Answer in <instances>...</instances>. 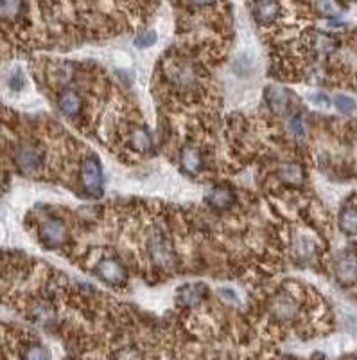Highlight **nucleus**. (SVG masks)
Wrapping results in <instances>:
<instances>
[{
	"label": "nucleus",
	"mask_w": 357,
	"mask_h": 360,
	"mask_svg": "<svg viewBox=\"0 0 357 360\" xmlns=\"http://www.w3.org/2000/svg\"><path fill=\"white\" fill-rule=\"evenodd\" d=\"M23 10H25L23 0H0V20L13 22L22 17Z\"/></svg>",
	"instance_id": "nucleus-14"
},
{
	"label": "nucleus",
	"mask_w": 357,
	"mask_h": 360,
	"mask_svg": "<svg viewBox=\"0 0 357 360\" xmlns=\"http://www.w3.org/2000/svg\"><path fill=\"white\" fill-rule=\"evenodd\" d=\"M11 87H13L14 90H20L23 87V76L20 74V72L13 74V78H11Z\"/></svg>",
	"instance_id": "nucleus-25"
},
{
	"label": "nucleus",
	"mask_w": 357,
	"mask_h": 360,
	"mask_svg": "<svg viewBox=\"0 0 357 360\" xmlns=\"http://www.w3.org/2000/svg\"><path fill=\"white\" fill-rule=\"evenodd\" d=\"M169 80L172 81V85H176L180 89H190L192 85H196V74L192 67L187 63H176L168 70Z\"/></svg>",
	"instance_id": "nucleus-8"
},
{
	"label": "nucleus",
	"mask_w": 357,
	"mask_h": 360,
	"mask_svg": "<svg viewBox=\"0 0 357 360\" xmlns=\"http://www.w3.org/2000/svg\"><path fill=\"white\" fill-rule=\"evenodd\" d=\"M154 42H157V33H154V31H146V33H142L140 36L135 38V45L139 47V49L153 45Z\"/></svg>",
	"instance_id": "nucleus-22"
},
{
	"label": "nucleus",
	"mask_w": 357,
	"mask_h": 360,
	"mask_svg": "<svg viewBox=\"0 0 357 360\" xmlns=\"http://www.w3.org/2000/svg\"><path fill=\"white\" fill-rule=\"evenodd\" d=\"M336 277L341 285H354L357 281V257L354 254H341L336 263Z\"/></svg>",
	"instance_id": "nucleus-6"
},
{
	"label": "nucleus",
	"mask_w": 357,
	"mask_h": 360,
	"mask_svg": "<svg viewBox=\"0 0 357 360\" xmlns=\"http://www.w3.org/2000/svg\"><path fill=\"white\" fill-rule=\"evenodd\" d=\"M289 130L292 131V136L298 137V139H303L306 137V125H303V119L301 116H295L289 121Z\"/></svg>",
	"instance_id": "nucleus-21"
},
{
	"label": "nucleus",
	"mask_w": 357,
	"mask_h": 360,
	"mask_svg": "<svg viewBox=\"0 0 357 360\" xmlns=\"http://www.w3.org/2000/svg\"><path fill=\"white\" fill-rule=\"evenodd\" d=\"M233 202H235V195H233V191L230 189V187H224V186L214 187L212 191L207 195V204L218 211L228 209Z\"/></svg>",
	"instance_id": "nucleus-10"
},
{
	"label": "nucleus",
	"mask_w": 357,
	"mask_h": 360,
	"mask_svg": "<svg viewBox=\"0 0 357 360\" xmlns=\"http://www.w3.org/2000/svg\"><path fill=\"white\" fill-rule=\"evenodd\" d=\"M81 182L92 197L102 195V169L95 157H89L81 164Z\"/></svg>",
	"instance_id": "nucleus-3"
},
{
	"label": "nucleus",
	"mask_w": 357,
	"mask_h": 360,
	"mask_svg": "<svg viewBox=\"0 0 357 360\" xmlns=\"http://www.w3.org/2000/svg\"><path fill=\"white\" fill-rule=\"evenodd\" d=\"M271 310H273V314L279 319H292L297 315L298 306L297 303L292 301V297H289V295L286 294H280L275 297Z\"/></svg>",
	"instance_id": "nucleus-13"
},
{
	"label": "nucleus",
	"mask_w": 357,
	"mask_h": 360,
	"mask_svg": "<svg viewBox=\"0 0 357 360\" xmlns=\"http://www.w3.org/2000/svg\"><path fill=\"white\" fill-rule=\"evenodd\" d=\"M189 2H192V4L196 6H209L212 4V2H216V0H189Z\"/></svg>",
	"instance_id": "nucleus-26"
},
{
	"label": "nucleus",
	"mask_w": 357,
	"mask_h": 360,
	"mask_svg": "<svg viewBox=\"0 0 357 360\" xmlns=\"http://www.w3.org/2000/svg\"><path fill=\"white\" fill-rule=\"evenodd\" d=\"M339 229L347 234H357V209L347 207L339 215Z\"/></svg>",
	"instance_id": "nucleus-17"
},
{
	"label": "nucleus",
	"mask_w": 357,
	"mask_h": 360,
	"mask_svg": "<svg viewBox=\"0 0 357 360\" xmlns=\"http://www.w3.org/2000/svg\"><path fill=\"white\" fill-rule=\"evenodd\" d=\"M58 105H60L61 112L69 117H76L83 108V101L79 98V94L72 89H67L60 94Z\"/></svg>",
	"instance_id": "nucleus-12"
},
{
	"label": "nucleus",
	"mask_w": 357,
	"mask_h": 360,
	"mask_svg": "<svg viewBox=\"0 0 357 360\" xmlns=\"http://www.w3.org/2000/svg\"><path fill=\"white\" fill-rule=\"evenodd\" d=\"M43 160V150L34 142H23L19 146V150L14 153V162L19 166L22 173L31 175L34 173Z\"/></svg>",
	"instance_id": "nucleus-2"
},
{
	"label": "nucleus",
	"mask_w": 357,
	"mask_h": 360,
	"mask_svg": "<svg viewBox=\"0 0 357 360\" xmlns=\"http://www.w3.org/2000/svg\"><path fill=\"white\" fill-rule=\"evenodd\" d=\"M280 6L277 0H257L253 6V14H255L257 22L271 23L279 17Z\"/></svg>",
	"instance_id": "nucleus-11"
},
{
	"label": "nucleus",
	"mask_w": 357,
	"mask_h": 360,
	"mask_svg": "<svg viewBox=\"0 0 357 360\" xmlns=\"http://www.w3.org/2000/svg\"><path fill=\"white\" fill-rule=\"evenodd\" d=\"M97 274L102 281H106L108 285L122 286L128 281V272L124 265L117 260H102L97 265Z\"/></svg>",
	"instance_id": "nucleus-5"
},
{
	"label": "nucleus",
	"mask_w": 357,
	"mask_h": 360,
	"mask_svg": "<svg viewBox=\"0 0 357 360\" xmlns=\"http://www.w3.org/2000/svg\"><path fill=\"white\" fill-rule=\"evenodd\" d=\"M219 294L223 295L227 301H230V303H232V301H233V303H239V297H237L235 292H232L230 288H221V290H219Z\"/></svg>",
	"instance_id": "nucleus-24"
},
{
	"label": "nucleus",
	"mask_w": 357,
	"mask_h": 360,
	"mask_svg": "<svg viewBox=\"0 0 357 360\" xmlns=\"http://www.w3.org/2000/svg\"><path fill=\"white\" fill-rule=\"evenodd\" d=\"M266 101H268L269 108H271L277 116H282V114L288 112L291 98H289L288 90L282 89V87H269V89L266 90Z\"/></svg>",
	"instance_id": "nucleus-9"
},
{
	"label": "nucleus",
	"mask_w": 357,
	"mask_h": 360,
	"mask_svg": "<svg viewBox=\"0 0 357 360\" xmlns=\"http://www.w3.org/2000/svg\"><path fill=\"white\" fill-rule=\"evenodd\" d=\"M316 10L325 19H336V17L343 13V6L339 4L338 0H318Z\"/></svg>",
	"instance_id": "nucleus-18"
},
{
	"label": "nucleus",
	"mask_w": 357,
	"mask_h": 360,
	"mask_svg": "<svg viewBox=\"0 0 357 360\" xmlns=\"http://www.w3.org/2000/svg\"><path fill=\"white\" fill-rule=\"evenodd\" d=\"M311 101H314V105H318L320 108H329L330 107V99L325 96V94H314L311 96Z\"/></svg>",
	"instance_id": "nucleus-23"
},
{
	"label": "nucleus",
	"mask_w": 357,
	"mask_h": 360,
	"mask_svg": "<svg viewBox=\"0 0 357 360\" xmlns=\"http://www.w3.org/2000/svg\"><path fill=\"white\" fill-rule=\"evenodd\" d=\"M180 160H181V166H183V169L189 171V173H198V171H200L201 153L196 150V148H192V146H185V148L181 150Z\"/></svg>",
	"instance_id": "nucleus-15"
},
{
	"label": "nucleus",
	"mask_w": 357,
	"mask_h": 360,
	"mask_svg": "<svg viewBox=\"0 0 357 360\" xmlns=\"http://www.w3.org/2000/svg\"><path fill=\"white\" fill-rule=\"evenodd\" d=\"M207 295V285L203 283H189V285L181 286L178 292L176 301L181 306H196L205 299Z\"/></svg>",
	"instance_id": "nucleus-7"
},
{
	"label": "nucleus",
	"mask_w": 357,
	"mask_h": 360,
	"mask_svg": "<svg viewBox=\"0 0 357 360\" xmlns=\"http://www.w3.org/2000/svg\"><path fill=\"white\" fill-rule=\"evenodd\" d=\"M131 145L137 148V150L144 151L151 148L153 140H151V136L146 128H135V131L131 134Z\"/></svg>",
	"instance_id": "nucleus-19"
},
{
	"label": "nucleus",
	"mask_w": 357,
	"mask_h": 360,
	"mask_svg": "<svg viewBox=\"0 0 357 360\" xmlns=\"http://www.w3.org/2000/svg\"><path fill=\"white\" fill-rule=\"evenodd\" d=\"M280 177L291 186H300L303 182V169L298 164H284L280 168Z\"/></svg>",
	"instance_id": "nucleus-16"
},
{
	"label": "nucleus",
	"mask_w": 357,
	"mask_h": 360,
	"mask_svg": "<svg viewBox=\"0 0 357 360\" xmlns=\"http://www.w3.org/2000/svg\"><path fill=\"white\" fill-rule=\"evenodd\" d=\"M334 105L336 108H338L339 112L341 114H352L357 110V103L354 101L350 96H343V94H339V96H336L334 99Z\"/></svg>",
	"instance_id": "nucleus-20"
},
{
	"label": "nucleus",
	"mask_w": 357,
	"mask_h": 360,
	"mask_svg": "<svg viewBox=\"0 0 357 360\" xmlns=\"http://www.w3.org/2000/svg\"><path fill=\"white\" fill-rule=\"evenodd\" d=\"M67 227L65 224L58 218H49L40 227V240L47 248H56L67 242Z\"/></svg>",
	"instance_id": "nucleus-4"
},
{
	"label": "nucleus",
	"mask_w": 357,
	"mask_h": 360,
	"mask_svg": "<svg viewBox=\"0 0 357 360\" xmlns=\"http://www.w3.org/2000/svg\"><path fill=\"white\" fill-rule=\"evenodd\" d=\"M149 247V256L157 263L160 268H172L174 263H176V254H174V248H172L171 242L165 238V234L162 231H154L151 236H149L148 242Z\"/></svg>",
	"instance_id": "nucleus-1"
}]
</instances>
